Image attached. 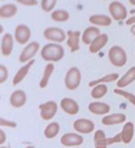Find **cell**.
I'll use <instances>...</instances> for the list:
<instances>
[{"mask_svg":"<svg viewBox=\"0 0 135 148\" xmlns=\"http://www.w3.org/2000/svg\"><path fill=\"white\" fill-rule=\"evenodd\" d=\"M40 56L46 62H59L63 59L65 50H63V46H60L58 42H52V43H47L42 48Z\"/></svg>","mask_w":135,"mask_h":148,"instance_id":"obj_1","label":"cell"},{"mask_svg":"<svg viewBox=\"0 0 135 148\" xmlns=\"http://www.w3.org/2000/svg\"><path fill=\"white\" fill-rule=\"evenodd\" d=\"M108 58L109 62L116 68H121L127 63V53L121 46H112L108 52Z\"/></svg>","mask_w":135,"mask_h":148,"instance_id":"obj_2","label":"cell"},{"mask_svg":"<svg viewBox=\"0 0 135 148\" xmlns=\"http://www.w3.org/2000/svg\"><path fill=\"white\" fill-rule=\"evenodd\" d=\"M81 79H82L81 71H79L76 66H73V68H71V69L68 71V73H66V76H65V86H66L69 91H75V89L79 86Z\"/></svg>","mask_w":135,"mask_h":148,"instance_id":"obj_3","label":"cell"},{"mask_svg":"<svg viewBox=\"0 0 135 148\" xmlns=\"http://www.w3.org/2000/svg\"><path fill=\"white\" fill-rule=\"evenodd\" d=\"M109 13H111L112 19H115L118 22L127 20V16H128V10L121 1H112L109 4Z\"/></svg>","mask_w":135,"mask_h":148,"instance_id":"obj_4","label":"cell"},{"mask_svg":"<svg viewBox=\"0 0 135 148\" xmlns=\"http://www.w3.org/2000/svg\"><path fill=\"white\" fill-rule=\"evenodd\" d=\"M43 36H45L47 40H50V42L60 43V42L66 40L68 33L63 29H60V27H47V29H45V32H43Z\"/></svg>","mask_w":135,"mask_h":148,"instance_id":"obj_5","label":"cell"},{"mask_svg":"<svg viewBox=\"0 0 135 148\" xmlns=\"http://www.w3.org/2000/svg\"><path fill=\"white\" fill-rule=\"evenodd\" d=\"M30 36H32V30L27 25H17L16 29H14V39L17 43L20 45H25L30 40Z\"/></svg>","mask_w":135,"mask_h":148,"instance_id":"obj_6","label":"cell"},{"mask_svg":"<svg viewBox=\"0 0 135 148\" xmlns=\"http://www.w3.org/2000/svg\"><path fill=\"white\" fill-rule=\"evenodd\" d=\"M39 109H40V116L46 121H50L58 112V103L55 101H47L39 105Z\"/></svg>","mask_w":135,"mask_h":148,"instance_id":"obj_7","label":"cell"},{"mask_svg":"<svg viewBox=\"0 0 135 148\" xmlns=\"http://www.w3.org/2000/svg\"><path fill=\"white\" fill-rule=\"evenodd\" d=\"M60 144L65 145V147H79L84 144V137L82 134H76V132H68L62 137L60 140Z\"/></svg>","mask_w":135,"mask_h":148,"instance_id":"obj_8","label":"cell"},{"mask_svg":"<svg viewBox=\"0 0 135 148\" xmlns=\"http://www.w3.org/2000/svg\"><path fill=\"white\" fill-rule=\"evenodd\" d=\"M38 52H39V43H38V42H30V43H27V45L25 46V49L22 50L19 59H20V62L26 63V62L32 60V58H33Z\"/></svg>","mask_w":135,"mask_h":148,"instance_id":"obj_9","label":"cell"},{"mask_svg":"<svg viewBox=\"0 0 135 148\" xmlns=\"http://www.w3.org/2000/svg\"><path fill=\"white\" fill-rule=\"evenodd\" d=\"M73 130L76 132H81V134H89V132H93L95 125H93V122L90 119L81 118V119H76L73 122Z\"/></svg>","mask_w":135,"mask_h":148,"instance_id":"obj_10","label":"cell"},{"mask_svg":"<svg viewBox=\"0 0 135 148\" xmlns=\"http://www.w3.org/2000/svg\"><path fill=\"white\" fill-rule=\"evenodd\" d=\"M82 35L79 30H69L68 32V38H66V42H68V46L71 48V52H78L79 50V43H81V39Z\"/></svg>","mask_w":135,"mask_h":148,"instance_id":"obj_11","label":"cell"},{"mask_svg":"<svg viewBox=\"0 0 135 148\" xmlns=\"http://www.w3.org/2000/svg\"><path fill=\"white\" fill-rule=\"evenodd\" d=\"M14 36L10 33H4L1 36V43H0V50L3 56H9L13 50V43H14Z\"/></svg>","mask_w":135,"mask_h":148,"instance_id":"obj_12","label":"cell"},{"mask_svg":"<svg viewBox=\"0 0 135 148\" xmlns=\"http://www.w3.org/2000/svg\"><path fill=\"white\" fill-rule=\"evenodd\" d=\"M88 109H89L93 115H106V114L111 111L109 105L105 103V102H101V101H93V102H90L89 105H88Z\"/></svg>","mask_w":135,"mask_h":148,"instance_id":"obj_13","label":"cell"},{"mask_svg":"<svg viewBox=\"0 0 135 148\" xmlns=\"http://www.w3.org/2000/svg\"><path fill=\"white\" fill-rule=\"evenodd\" d=\"M60 108H62L66 114H69V115H76V114L79 112V105H78V102L72 98L62 99V101H60Z\"/></svg>","mask_w":135,"mask_h":148,"instance_id":"obj_14","label":"cell"},{"mask_svg":"<svg viewBox=\"0 0 135 148\" xmlns=\"http://www.w3.org/2000/svg\"><path fill=\"white\" fill-rule=\"evenodd\" d=\"M27 101V97H26V92L22 91V89H16L12 95H10V105L13 108H22Z\"/></svg>","mask_w":135,"mask_h":148,"instance_id":"obj_15","label":"cell"},{"mask_svg":"<svg viewBox=\"0 0 135 148\" xmlns=\"http://www.w3.org/2000/svg\"><path fill=\"white\" fill-rule=\"evenodd\" d=\"M106 43H108V35L101 33L99 36H96L89 43V52L90 53H96V52H99L102 48H105Z\"/></svg>","mask_w":135,"mask_h":148,"instance_id":"obj_16","label":"cell"},{"mask_svg":"<svg viewBox=\"0 0 135 148\" xmlns=\"http://www.w3.org/2000/svg\"><path fill=\"white\" fill-rule=\"evenodd\" d=\"M33 60H29V62H26L17 72H16V75H14V78H13V85H17V84H20L26 76H27V73H29V71H30V68L33 66Z\"/></svg>","mask_w":135,"mask_h":148,"instance_id":"obj_17","label":"cell"},{"mask_svg":"<svg viewBox=\"0 0 135 148\" xmlns=\"http://www.w3.org/2000/svg\"><path fill=\"white\" fill-rule=\"evenodd\" d=\"M127 121V116L124 114H111V115H105L102 118V124L103 125H116V124H124Z\"/></svg>","mask_w":135,"mask_h":148,"instance_id":"obj_18","label":"cell"},{"mask_svg":"<svg viewBox=\"0 0 135 148\" xmlns=\"http://www.w3.org/2000/svg\"><path fill=\"white\" fill-rule=\"evenodd\" d=\"M101 35V30L98 29V26H89V27H86L85 30H84V33H82V42L85 43V45H89L90 42L96 38V36H99Z\"/></svg>","mask_w":135,"mask_h":148,"instance_id":"obj_19","label":"cell"},{"mask_svg":"<svg viewBox=\"0 0 135 148\" xmlns=\"http://www.w3.org/2000/svg\"><path fill=\"white\" fill-rule=\"evenodd\" d=\"M134 81H135V66H132V68H130V69L125 72V75H122V76L118 79L116 86L124 88V86H128L130 84H132Z\"/></svg>","mask_w":135,"mask_h":148,"instance_id":"obj_20","label":"cell"},{"mask_svg":"<svg viewBox=\"0 0 135 148\" xmlns=\"http://www.w3.org/2000/svg\"><path fill=\"white\" fill-rule=\"evenodd\" d=\"M121 135H122V143L124 144H130L132 141V138H134V124L132 122H124Z\"/></svg>","mask_w":135,"mask_h":148,"instance_id":"obj_21","label":"cell"},{"mask_svg":"<svg viewBox=\"0 0 135 148\" xmlns=\"http://www.w3.org/2000/svg\"><path fill=\"white\" fill-rule=\"evenodd\" d=\"M17 13V6L16 4H10V3H6L0 7V17L1 19H10L13 17L14 14Z\"/></svg>","mask_w":135,"mask_h":148,"instance_id":"obj_22","label":"cell"},{"mask_svg":"<svg viewBox=\"0 0 135 148\" xmlns=\"http://www.w3.org/2000/svg\"><path fill=\"white\" fill-rule=\"evenodd\" d=\"M89 22L95 26H109L112 22V17H108L106 14H92Z\"/></svg>","mask_w":135,"mask_h":148,"instance_id":"obj_23","label":"cell"},{"mask_svg":"<svg viewBox=\"0 0 135 148\" xmlns=\"http://www.w3.org/2000/svg\"><path fill=\"white\" fill-rule=\"evenodd\" d=\"M106 94H108V86L105 84H98V85L92 86V91H90V97L92 98L101 99L103 98Z\"/></svg>","mask_w":135,"mask_h":148,"instance_id":"obj_24","label":"cell"},{"mask_svg":"<svg viewBox=\"0 0 135 148\" xmlns=\"http://www.w3.org/2000/svg\"><path fill=\"white\" fill-rule=\"evenodd\" d=\"M93 143H95L96 148L108 147V138H106V135L102 130H98L96 132H93Z\"/></svg>","mask_w":135,"mask_h":148,"instance_id":"obj_25","label":"cell"},{"mask_svg":"<svg viewBox=\"0 0 135 148\" xmlns=\"http://www.w3.org/2000/svg\"><path fill=\"white\" fill-rule=\"evenodd\" d=\"M53 69H55V65H53L52 62L46 65L45 71H43V76H42L40 84H39L40 88H46V86H47V84H49V81H50V75L53 73Z\"/></svg>","mask_w":135,"mask_h":148,"instance_id":"obj_26","label":"cell"},{"mask_svg":"<svg viewBox=\"0 0 135 148\" xmlns=\"http://www.w3.org/2000/svg\"><path fill=\"white\" fill-rule=\"evenodd\" d=\"M118 79H119V75H118V73H109V75H105V76H102V78H99V79H96V81H90L89 86H95V85H98V84L115 82V81H118Z\"/></svg>","mask_w":135,"mask_h":148,"instance_id":"obj_27","label":"cell"},{"mask_svg":"<svg viewBox=\"0 0 135 148\" xmlns=\"http://www.w3.org/2000/svg\"><path fill=\"white\" fill-rule=\"evenodd\" d=\"M50 17L55 20V22H66L69 19V12L65 10V9H58V10H53Z\"/></svg>","mask_w":135,"mask_h":148,"instance_id":"obj_28","label":"cell"},{"mask_svg":"<svg viewBox=\"0 0 135 148\" xmlns=\"http://www.w3.org/2000/svg\"><path fill=\"white\" fill-rule=\"evenodd\" d=\"M59 130H60V127H59L58 122H50V124L45 128V137L49 138V140L55 138V137L59 134Z\"/></svg>","mask_w":135,"mask_h":148,"instance_id":"obj_29","label":"cell"},{"mask_svg":"<svg viewBox=\"0 0 135 148\" xmlns=\"http://www.w3.org/2000/svg\"><path fill=\"white\" fill-rule=\"evenodd\" d=\"M116 95H119V97H122V98H125L127 101H130L132 105H135V95L134 94H131V92H128V91H124L122 88H115V91H114Z\"/></svg>","mask_w":135,"mask_h":148,"instance_id":"obj_30","label":"cell"},{"mask_svg":"<svg viewBox=\"0 0 135 148\" xmlns=\"http://www.w3.org/2000/svg\"><path fill=\"white\" fill-rule=\"evenodd\" d=\"M56 1L58 0H42L40 6H42L43 12H53V9L56 6Z\"/></svg>","mask_w":135,"mask_h":148,"instance_id":"obj_31","label":"cell"},{"mask_svg":"<svg viewBox=\"0 0 135 148\" xmlns=\"http://www.w3.org/2000/svg\"><path fill=\"white\" fill-rule=\"evenodd\" d=\"M7 76H9V71L4 65H0V84L3 85L6 81H7Z\"/></svg>","mask_w":135,"mask_h":148,"instance_id":"obj_32","label":"cell"},{"mask_svg":"<svg viewBox=\"0 0 135 148\" xmlns=\"http://www.w3.org/2000/svg\"><path fill=\"white\" fill-rule=\"evenodd\" d=\"M0 125L1 127H9V128H16L17 124L14 121H9V119H4V118H0Z\"/></svg>","mask_w":135,"mask_h":148,"instance_id":"obj_33","label":"cell"},{"mask_svg":"<svg viewBox=\"0 0 135 148\" xmlns=\"http://www.w3.org/2000/svg\"><path fill=\"white\" fill-rule=\"evenodd\" d=\"M119 143H122V135H121V132L116 134V135L112 137V138H108V147L112 145V144H119Z\"/></svg>","mask_w":135,"mask_h":148,"instance_id":"obj_34","label":"cell"},{"mask_svg":"<svg viewBox=\"0 0 135 148\" xmlns=\"http://www.w3.org/2000/svg\"><path fill=\"white\" fill-rule=\"evenodd\" d=\"M17 3H20V4H23V6H36L38 4V0H16Z\"/></svg>","mask_w":135,"mask_h":148,"instance_id":"obj_35","label":"cell"},{"mask_svg":"<svg viewBox=\"0 0 135 148\" xmlns=\"http://www.w3.org/2000/svg\"><path fill=\"white\" fill-rule=\"evenodd\" d=\"M125 22H127V25H128V26H131V25H135V16H132V17H128V19H127Z\"/></svg>","mask_w":135,"mask_h":148,"instance_id":"obj_36","label":"cell"},{"mask_svg":"<svg viewBox=\"0 0 135 148\" xmlns=\"http://www.w3.org/2000/svg\"><path fill=\"white\" fill-rule=\"evenodd\" d=\"M4 141H6V134L4 131H0V144H4Z\"/></svg>","mask_w":135,"mask_h":148,"instance_id":"obj_37","label":"cell"},{"mask_svg":"<svg viewBox=\"0 0 135 148\" xmlns=\"http://www.w3.org/2000/svg\"><path fill=\"white\" fill-rule=\"evenodd\" d=\"M131 32L135 35V25H131Z\"/></svg>","mask_w":135,"mask_h":148,"instance_id":"obj_38","label":"cell"},{"mask_svg":"<svg viewBox=\"0 0 135 148\" xmlns=\"http://www.w3.org/2000/svg\"><path fill=\"white\" fill-rule=\"evenodd\" d=\"M130 3H131L132 6H135V0H130Z\"/></svg>","mask_w":135,"mask_h":148,"instance_id":"obj_39","label":"cell"},{"mask_svg":"<svg viewBox=\"0 0 135 148\" xmlns=\"http://www.w3.org/2000/svg\"><path fill=\"white\" fill-rule=\"evenodd\" d=\"M131 13H135V9H134V10H131Z\"/></svg>","mask_w":135,"mask_h":148,"instance_id":"obj_40","label":"cell"},{"mask_svg":"<svg viewBox=\"0 0 135 148\" xmlns=\"http://www.w3.org/2000/svg\"><path fill=\"white\" fill-rule=\"evenodd\" d=\"M1 1H4V0H1Z\"/></svg>","mask_w":135,"mask_h":148,"instance_id":"obj_41","label":"cell"}]
</instances>
